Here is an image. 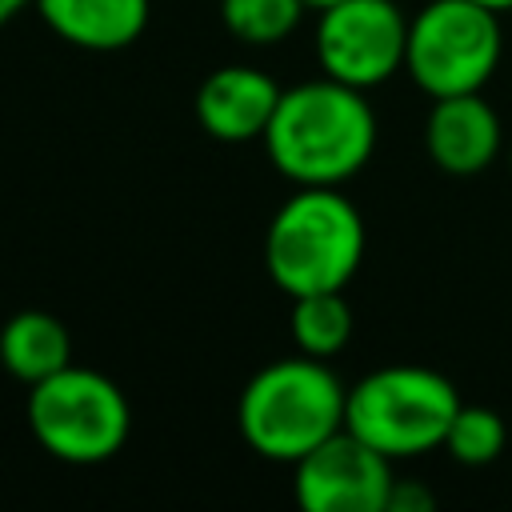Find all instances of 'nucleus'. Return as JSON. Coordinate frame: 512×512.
Listing matches in <instances>:
<instances>
[{"label":"nucleus","instance_id":"2eb2a0df","mask_svg":"<svg viewBox=\"0 0 512 512\" xmlns=\"http://www.w3.org/2000/svg\"><path fill=\"white\" fill-rule=\"evenodd\" d=\"M504 420L496 408H484V404H460L448 432H444V452L456 460V464H468V468H480V464H492L500 452H504Z\"/></svg>","mask_w":512,"mask_h":512},{"label":"nucleus","instance_id":"9d476101","mask_svg":"<svg viewBox=\"0 0 512 512\" xmlns=\"http://www.w3.org/2000/svg\"><path fill=\"white\" fill-rule=\"evenodd\" d=\"M500 116L480 92L436 96L424 120V144L436 168L452 176L484 172L500 152Z\"/></svg>","mask_w":512,"mask_h":512},{"label":"nucleus","instance_id":"423d86ee","mask_svg":"<svg viewBox=\"0 0 512 512\" xmlns=\"http://www.w3.org/2000/svg\"><path fill=\"white\" fill-rule=\"evenodd\" d=\"M500 52V12L476 0H432L408 20L404 68L432 100L480 92L492 80Z\"/></svg>","mask_w":512,"mask_h":512},{"label":"nucleus","instance_id":"dca6fc26","mask_svg":"<svg viewBox=\"0 0 512 512\" xmlns=\"http://www.w3.org/2000/svg\"><path fill=\"white\" fill-rule=\"evenodd\" d=\"M428 508H436L432 488H424L420 480H392L384 512H428Z\"/></svg>","mask_w":512,"mask_h":512},{"label":"nucleus","instance_id":"4468645a","mask_svg":"<svg viewBox=\"0 0 512 512\" xmlns=\"http://www.w3.org/2000/svg\"><path fill=\"white\" fill-rule=\"evenodd\" d=\"M304 0H220V20L240 44H280L296 32Z\"/></svg>","mask_w":512,"mask_h":512},{"label":"nucleus","instance_id":"0eeeda50","mask_svg":"<svg viewBox=\"0 0 512 512\" xmlns=\"http://www.w3.org/2000/svg\"><path fill=\"white\" fill-rule=\"evenodd\" d=\"M408 16L392 0H336L320 8L316 56L324 76L360 92L404 68Z\"/></svg>","mask_w":512,"mask_h":512},{"label":"nucleus","instance_id":"20e7f679","mask_svg":"<svg viewBox=\"0 0 512 512\" xmlns=\"http://www.w3.org/2000/svg\"><path fill=\"white\" fill-rule=\"evenodd\" d=\"M460 408L448 376L420 364H388L360 376L344 400V428L388 460H412L444 444Z\"/></svg>","mask_w":512,"mask_h":512},{"label":"nucleus","instance_id":"a211bd4d","mask_svg":"<svg viewBox=\"0 0 512 512\" xmlns=\"http://www.w3.org/2000/svg\"><path fill=\"white\" fill-rule=\"evenodd\" d=\"M476 4H484V8H492V12H508V8H512V0H476Z\"/></svg>","mask_w":512,"mask_h":512},{"label":"nucleus","instance_id":"ddd939ff","mask_svg":"<svg viewBox=\"0 0 512 512\" xmlns=\"http://www.w3.org/2000/svg\"><path fill=\"white\" fill-rule=\"evenodd\" d=\"M288 328H292V344L304 356L332 360L348 344V336H352V308L340 296V288H332V292H304V296H292Z\"/></svg>","mask_w":512,"mask_h":512},{"label":"nucleus","instance_id":"f257e3e1","mask_svg":"<svg viewBox=\"0 0 512 512\" xmlns=\"http://www.w3.org/2000/svg\"><path fill=\"white\" fill-rule=\"evenodd\" d=\"M264 148L272 168L292 184L340 188L372 160L376 112L360 88L320 76L280 92Z\"/></svg>","mask_w":512,"mask_h":512},{"label":"nucleus","instance_id":"f3484780","mask_svg":"<svg viewBox=\"0 0 512 512\" xmlns=\"http://www.w3.org/2000/svg\"><path fill=\"white\" fill-rule=\"evenodd\" d=\"M32 4H36V0H0V28H4L12 16H20L24 8H32Z\"/></svg>","mask_w":512,"mask_h":512},{"label":"nucleus","instance_id":"39448f33","mask_svg":"<svg viewBox=\"0 0 512 512\" xmlns=\"http://www.w3.org/2000/svg\"><path fill=\"white\" fill-rule=\"evenodd\" d=\"M28 428L64 464H104L124 448L132 412L112 376L68 364L28 384Z\"/></svg>","mask_w":512,"mask_h":512},{"label":"nucleus","instance_id":"f8f14e48","mask_svg":"<svg viewBox=\"0 0 512 512\" xmlns=\"http://www.w3.org/2000/svg\"><path fill=\"white\" fill-rule=\"evenodd\" d=\"M0 364L20 384H36L72 364V336L44 308L12 312L0 328Z\"/></svg>","mask_w":512,"mask_h":512},{"label":"nucleus","instance_id":"9b49d317","mask_svg":"<svg viewBox=\"0 0 512 512\" xmlns=\"http://www.w3.org/2000/svg\"><path fill=\"white\" fill-rule=\"evenodd\" d=\"M32 8L60 40L88 52H116L140 40L152 0H36Z\"/></svg>","mask_w":512,"mask_h":512},{"label":"nucleus","instance_id":"aec40b11","mask_svg":"<svg viewBox=\"0 0 512 512\" xmlns=\"http://www.w3.org/2000/svg\"><path fill=\"white\" fill-rule=\"evenodd\" d=\"M508 168H512V152H508Z\"/></svg>","mask_w":512,"mask_h":512},{"label":"nucleus","instance_id":"1a4fd4ad","mask_svg":"<svg viewBox=\"0 0 512 512\" xmlns=\"http://www.w3.org/2000/svg\"><path fill=\"white\" fill-rule=\"evenodd\" d=\"M280 84L244 64H224L208 72L196 88V124L224 144H244V140H264V128L280 104Z\"/></svg>","mask_w":512,"mask_h":512},{"label":"nucleus","instance_id":"6ab92c4d","mask_svg":"<svg viewBox=\"0 0 512 512\" xmlns=\"http://www.w3.org/2000/svg\"><path fill=\"white\" fill-rule=\"evenodd\" d=\"M304 4H308V8H316V12H320V8H328V4H336V0H304Z\"/></svg>","mask_w":512,"mask_h":512},{"label":"nucleus","instance_id":"7ed1b4c3","mask_svg":"<svg viewBox=\"0 0 512 512\" xmlns=\"http://www.w3.org/2000/svg\"><path fill=\"white\" fill-rule=\"evenodd\" d=\"M364 260V220L336 188L292 192L264 236V268L288 296L344 288Z\"/></svg>","mask_w":512,"mask_h":512},{"label":"nucleus","instance_id":"f03ea898","mask_svg":"<svg viewBox=\"0 0 512 512\" xmlns=\"http://www.w3.org/2000/svg\"><path fill=\"white\" fill-rule=\"evenodd\" d=\"M348 388L316 356H288L260 368L236 404V424L248 448L276 464H296L332 432L344 428Z\"/></svg>","mask_w":512,"mask_h":512},{"label":"nucleus","instance_id":"6e6552de","mask_svg":"<svg viewBox=\"0 0 512 512\" xmlns=\"http://www.w3.org/2000/svg\"><path fill=\"white\" fill-rule=\"evenodd\" d=\"M292 468V496L304 512H384L396 480L392 460L348 428L332 432Z\"/></svg>","mask_w":512,"mask_h":512}]
</instances>
